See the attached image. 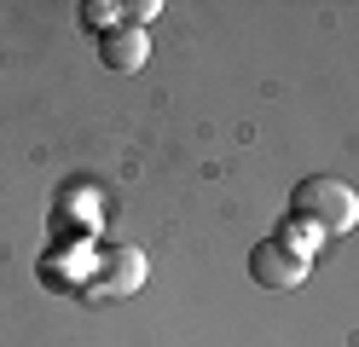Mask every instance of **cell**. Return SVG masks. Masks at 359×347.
Instances as JSON below:
<instances>
[{"label":"cell","mask_w":359,"mask_h":347,"mask_svg":"<svg viewBox=\"0 0 359 347\" xmlns=\"http://www.w3.org/2000/svg\"><path fill=\"white\" fill-rule=\"evenodd\" d=\"M290 220L313 226L319 238H342V231L359 226V197L348 179H330V174H313L296 185V197H290Z\"/></svg>","instance_id":"1"},{"label":"cell","mask_w":359,"mask_h":347,"mask_svg":"<svg viewBox=\"0 0 359 347\" xmlns=\"http://www.w3.org/2000/svg\"><path fill=\"white\" fill-rule=\"evenodd\" d=\"M307 266H313V254H302L290 238H261L250 249V278L261 290H302Z\"/></svg>","instance_id":"2"},{"label":"cell","mask_w":359,"mask_h":347,"mask_svg":"<svg viewBox=\"0 0 359 347\" xmlns=\"http://www.w3.org/2000/svg\"><path fill=\"white\" fill-rule=\"evenodd\" d=\"M140 284H145V254L133 249V243H110V249H99V284H93L99 295L116 301V295H133Z\"/></svg>","instance_id":"3"},{"label":"cell","mask_w":359,"mask_h":347,"mask_svg":"<svg viewBox=\"0 0 359 347\" xmlns=\"http://www.w3.org/2000/svg\"><path fill=\"white\" fill-rule=\"evenodd\" d=\"M99 58H104V69H116V76H133V69H145V58H151V41H145V29L140 23H116V29H104L99 35Z\"/></svg>","instance_id":"4"},{"label":"cell","mask_w":359,"mask_h":347,"mask_svg":"<svg viewBox=\"0 0 359 347\" xmlns=\"http://www.w3.org/2000/svg\"><path fill=\"white\" fill-rule=\"evenodd\" d=\"M116 12H122V6H110V0H81V23H87V29H99V35L122 23Z\"/></svg>","instance_id":"5"},{"label":"cell","mask_w":359,"mask_h":347,"mask_svg":"<svg viewBox=\"0 0 359 347\" xmlns=\"http://www.w3.org/2000/svg\"><path fill=\"white\" fill-rule=\"evenodd\" d=\"M122 12H128V23H140V29H145V23L163 12V6H156V0H133V6H122Z\"/></svg>","instance_id":"6"}]
</instances>
